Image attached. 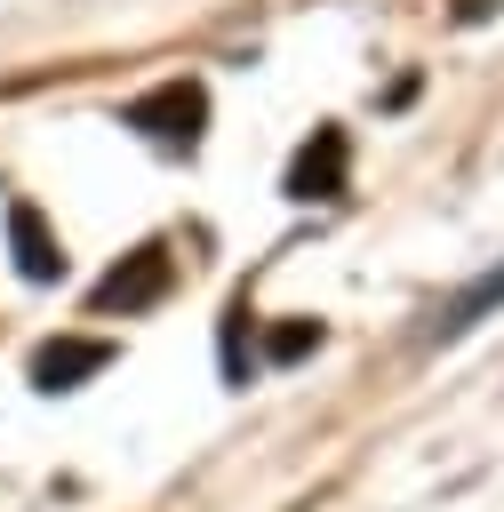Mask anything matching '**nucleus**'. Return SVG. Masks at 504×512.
<instances>
[{
  "label": "nucleus",
  "mask_w": 504,
  "mask_h": 512,
  "mask_svg": "<svg viewBox=\"0 0 504 512\" xmlns=\"http://www.w3.org/2000/svg\"><path fill=\"white\" fill-rule=\"evenodd\" d=\"M120 120L144 128V136L168 144V152H200V136H208V88L184 80V72H168V80H152L144 96H128Z\"/></svg>",
  "instance_id": "1"
},
{
  "label": "nucleus",
  "mask_w": 504,
  "mask_h": 512,
  "mask_svg": "<svg viewBox=\"0 0 504 512\" xmlns=\"http://www.w3.org/2000/svg\"><path fill=\"white\" fill-rule=\"evenodd\" d=\"M168 288H176V256H168L160 240H144V248H128V256L88 288V312H152V304H168Z\"/></svg>",
  "instance_id": "2"
},
{
  "label": "nucleus",
  "mask_w": 504,
  "mask_h": 512,
  "mask_svg": "<svg viewBox=\"0 0 504 512\" xmlns=\"http://www.w3.org/2000/svg\"><path fill=\"white\" fill-rule=\"evenodd\" d=\"M280 192H288V200H344V192H352V136H344L336 120H320V128L296 144Z\"/></svg>",
  "instance_id": "3"
},
{
  "label": "nucleus",
  "mask_w": 504,
  "mask_h": 512,
  "mask_svg": "<svg viewBox=\"0 0 504 512\" xmlns=\"http://www.w3.org/2000/svg\"><path fill=\"white\" fill-rule=\"evenodd\" d=\"M112 368V344L104 336H48L40 352H32V384L40 392H80L88 376H104Z\"/></svg>",
  "instance_id": "4"
},
{
  "label": "nucleus",
  "mask_w": 504,
  "mask_h": 512,
  "mask_svg": "<svg viewBox=\"0 0 504 512\" xmlns=\"http://www.w3.org/2000/svg\"><path fill=\"white\" fill-rule=\"evenodd\" d=\"M488 312H504V264H488L480 280H464V288L424 320V344H456V336H472Z\"/></svg>",
  "instance_id": "5"
},
{
  "label": "nucleus",
  "mask_w": 504,
  "mask_h": 512,
  "mask_svg": "<svg viewBox=\"0 0 504 512\" xmlns=\"http://www.w3.org/2000/svg\"><path fill=\"white\" fill-rule=\"evenodd\" d=\"M8 248H16V272L24 280H64V240L48 232V216L32 208V200H8Z\"/></svg>",
  "instance_id": "6"
},
{
  "label": "nucleus",
  "mask_w": 504,
  "mask_h": 512,
  "mask_svg": "<svg viewBox=\"0 0 504 512\" xmlns=\"http://www.w3.org/2000/svg\"><path fill=\"white\" fill-rule=\"evenodd\" d=\"M320 336H328L320 320H280V328L264 336V360H272V368H288V360H304V352H320Z\"/></svg>",
  "instance_id": "7"
},
{
  "label": "nucleus",
  "mask_w": 504,
  "mask_h": 512,
  "mask_svg": "<svg viewBox=\"0 0 504 512\" xmlns=\"http://www.w3.org/2000/svg\"><path fill=\"white\" fill-rule=\"evenodd\" d=\"M504 0H456V24H480V16H496Z\"/></svg>",
  "instance_id": "8"
}]
</instances>
